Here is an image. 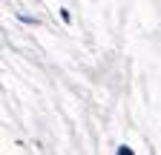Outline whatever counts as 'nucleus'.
<instances>
[{
    "instance_id": "1",
    "label": "nucleus",
    "mask_w": 161,
    "mask_h": 155,
    "mask_svg": "<svg viewBox=\"0 0 161 155\" xmlns=\"http://www.w3.org/2000/svg\"><path fill=\"white\" fill-rule=\"evenodd\" d=\"M118 155H132V149H127V147H121V149H118Z\"/></svg>"
}]
</instances>
